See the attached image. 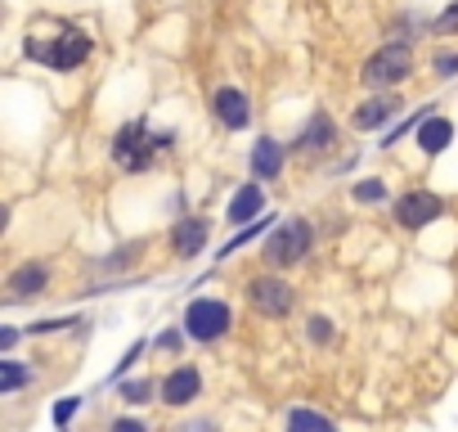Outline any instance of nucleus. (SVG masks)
<instances>
[{
  "instance_id": "f257e3e1",
  "label": "nucleus",
  "mask_w": 458,
  "mask_h": 432,
  "mask_svg": "<svg viewBox=\"0 0 458 432\" xmlns=\"http://www.w3.org/2000/svg\"><path fill=\"white\" fill-rule=\"evenodd\" d=\"M23 55H28L32 64L50 68V73H77L81 64H90V55H95V37H90L86 28L64 23V28H59L50 41L28 37V41H23Z\"/></svg>"
},
{
  "instance_id": "f03ea898",
  "label": "nucleus",
  "mask_w": 458,
  "mask_h": 432,
  "mask_svg": "<svg viewBox=\"0 0 458 432\" xmlns=\"http://www.w3.org/2000/svg\"><path fill=\"white\" fill-rule=\"evenodd\" d=\"M315 253V226L306 216H284V221L261 239V257L270 271H293Z\"/></svg>"
},
{
  "instance_id": "7ed1b4c3",
  "label": "nucleus",
  "mask_w": 458,
  "mask_h": 432,
  "mask_svg": "<svg viewBox=\"0 0 458 432\" xmlns=\"http://www.w3.org/2000/svg\"><path fill=\"white\" fill-rule=\"evenodd\" d=\"M108 153H113V162H117L126 176H144V171H153V162L162 158L153 122H148V117H131V122H122V126L113 131Z\"/></svg>"
},
{
  "instance_id": "20e7f679",
  "label": "nucleus",
  "mask_w": 458,
  "mask_h": 432,
  "mask_svg": "<svg viewBox=\"0 0 458 432\" xmlns=\"http://www.w3.org/2000/svg\"><path fill=\"white\" fill-rule=\"evenodd\" d=\"M413 68H418V59H413V46H404V41H382L364 64H360V86L364 91H400L409 77H413Z\"/></svg>"
},
{
  "instance_id": "39448f33",
  "label": "nucleus",
  "mask_w": 458,
  "mask_h": 432,
  "mask_svg": "<svg viewBox=\"0 0 458 432\" xmlns=\"http://www.w3.org/2000/svg\"><path fill=\"white\" fill-rule=\"evenodd\" d=\"M184 333L193 338V342H202V347H211V342H220V338H229V329H234V307H229L225 298H193L189 307H184Z\"/></svg>"
},
{
  "instance_id": "423d86ee",
  "label": "nucleus",
  "mask_w": 458,
  "mask_h": 432,
  "mask_svg": "<svg viewBox=\"0 0 458 432\" xmlns=\"http://www.w3.org/2000/svg\"><path fill=\"white\" fill-rule=\"evenodd\" d=\"M248 302L266 320H288L293 307H297V289L284 280V271H266V275H252L248 280Z\"/></svg>"
},
{
  "instance_id": "0eeeda50",
  "label": "nucleus",
  "mask_w": 458,
  "mask_h": 432,
  "mask_svg": "<svg viewBox=\"0 0 458 432\" xmlns=\"http://www.w3.org/2000/svg\"><path fill=\"white\" fill-rule=\"evenodd\" d=\"M449 207H445V198L436 194V189H404L395 203H391V216H395V226L400 230H427V226H436L440 216H445Z\"/></svg>"
},
{
  "instance_id": "6e6552de",
  "label": "nucleus",
  "mask_w": 458,
  "mask_h": 432,
  "mask_svg": "<svg viewBox=\"0 0 458 432\" xmlns=\"http://www.w3.org/2000/svg\"><path fill=\"white\" fill-rule=\"evenodd\" d=\"M207 108H211V117H216L229 135L248 131V126H252V117H257L252 95H248L243 86H216V91H211V99H207Z\"/></svg>"
},
{
  "instance_id": "1a4fd4ad",
  "label": "nucleus",
  "mask_w": 458,
  "mask_h": 432,
  "mask_svg": "<svg viewBox=\"0 0 458 432\" xmlns=\"http://www.w3.org/2000/svg\"><path fill=\"white\" fill-rule=\"evenodd\" d=\"M333 144H337V122H333V113L328 108H315L306 122H301V131L293 135V153L297 158H324V153H333Z\"/></svg>"
},
{
  "instance_id": "9d476101",
  "label": "nucleus",
  "mask_w": 458,
  "mask_h": 432,
  "mask_svg": "<svg viewBox=\"0 0 458 432\" xmlns=\"http://www.w3.org/2000/svg\"><path fill=\"white\" fill-rule=\"evenodd\" d=\"M395 117H404V95H400V91H377V95H369L364 104H355L351 126H355V131H386Z\"/></svg>"
},
{
  "instance_id": "9b49d317",
  "label": "nucleus",
  "mask_w": 458,
  "mask_h": 432,
  "mask_svg": "<svg viewBox=\"0 0 458 432\" xmlns=\"http://www.w3.org/2000/svg\"><path fill=\"white\" fill-rule=\"evenodd\" d=\"M207 235H211V221L207 216H198V212H189V216H175V226H171V253L175 257H184V262H193V257H202L207 253Z\"/></svg>"
},
{
  "instance_id": "f8f14e48",
  "label": "nucleus",
  "mask_w": 458,
  "mask_h": 432,
  "mask_svg": "<svg viewBox=\"0 0 458 432\" xmlns=\"http://www.w3.org/2000/svg\"><path fill=\"white\" fill-rule=\"evenodd\" d=\"M288 158H293V149H288L284 140L257 135V144H252V153H248V171H252V180H279L284 167H288Z\"/></svg>"
},
{
  "instance_id": "ddd939ff",
  "label": "nucleus",
  "mask_w": 458,
  "mask_h": 432,
  "mask_svg": "<svg viewBox=\"0 0 458 432\" xmlns=\"http://www.w3.org/2000/svg\"><path fill=\"white\" fill-rule=\"evenodd\" d=\"M198 396H202V369H198V365H175V369L157 383V401H166L171 410L193 405Z\"/></svg>"
},
{
  "instance_id": "4468645a",
  "label": "nucleus",
  "mask_w": 458,
  "mask_h": 432,
  "mask_svg": "<svg viewBox=\"0 0 458 432\" xmlns=\"http://www.w3.org/2000/svg\"><path fill=\"white\" fill-rule=\"evenodd\" d=\"M257 216H266V185L261 180H243L239 189H234V198L225 203V221L229 226H252Z\"/></svg>"
},
{
  "instance_id": "2eb2a0df",
  "label": "nucleus",
  "mask_w": 458,
  "mask_h": 432,
  "mask_svg": "<svg viewBox=\"0 0 458 432\" xmlns=\"http://www.w3.org/2000/svg\"><path fill=\"white\" fill-rule=\"evenodd\" d=\"M413 144H418V153H422V158H440V153L454 144V117H445V113H436V108H431V113L418 122Z\"/></svg>"
},
{
  "instance_id": "dca6fc26",
  "label": "nucleus",
  "mask_w": 458,
  "mask_h": 432,
  "mask_svg": "<svg viewBox=\"0 0 458 432\" xmlns=\"http://www.w3.org/2000/svg\"><path fill=\"white\" fill-rule=\"evenodd\" d=\"M5 289H10V302L41 298V293L50 289V266H46V262H23V266H14V271H10Z\"/></svg>"
},
{
  "instance_id": "f3484780",
  "label": "nucleus",
  "mask_w": 458,
  "mask_h": 432,
  "mask_svg": "<svg viewBox=\"0 0 458 432\" xmlns=\"http://www.w3.org/2000/svg\"><path fill=\"white\" fill-rule=\"evenodd\" d=\"M270 230H275V216L266 212V216H257V221H252V226H243V230H239L234 239H229V244H225L220 253H211V262H229V257H234V253H243L248 244H257V239H266Z\"/></svg>"
},
{
  "instance_id": "a211bd4d",
  "label": "nucleus",
  "mask_w": 458,
  "mask_h": 432,
  "mask_svg": "<svg viewBox=\"0 0 458 432\" xmlns=\"http://www.w3.org/2000/svg\"><path fill=\"white\" fill-rule=\"evenodd\" d=\"M284 432H342L328 414H319V410H310V405H293L288 414H284Z\"/></svg>"
},
{
  "instance_id": "6ab92c4d",
  "label": "nucleus",
  "mask_w": 458,
  "mask_h": 432,
  "mask_svg": "<svg viewBox=\"0 0 458 432\" xmlns=\"http://www.w3.org/2000/svg\"><path fill=\"white\" fill-rule=\"evenodd\" d=\"M351 198H355L360 207H377V203H386V198H391V185H386L382 176H364V180H355V185H351Z\"/></svg>"
},
{
  "instance_id": "aec40b11",
  "label": "nucleus",
  "mask_w": 458,
  "mask_h": 432,
  "mask_svg": "<svg viewBox=\"0 0 458 432\" xmlns=\"http://www.w3.org/2000/svg\"><path fill=\"white\" fill-rule=\"evenodd\" d=\"M427 28H431V23H427L422 14H400V19L391 23V37H386V41H404V46H413L418 37H427Z\"/></svg>"
},
{
  "instance_id": "412c9836",
  "label": "nucleus",
  "mask_w": 458,
  "mask_h": 432,
  "mask_svg": "<svg viewBox=\"0 0 458 432\" xmlns=\"http://www.w3.org/2000/svg\"><path fill=\"white\" fill-rule=\"evenodd\" d=\"M431 108H436V104H427V108H418V113H409V117H400L395 126H386V131H382V149H391V144H400L404 135H413V131H418V122H422V117H427Z\"/></svg>"
},
{
  "instance_id": "4be33fe9",
  "label": "nucleus",
  "mask_w": 458,
  "mask_h": 432,
  "mask_svg": "<svg viewBox=\"0 0 458 432\" xmlns=\"http://www.w3.org/2000/svg\"><path fill=\"white\" fill-rule=\"evenodd\" d=\"M117 392H122V401H126V405H148V401H153V392H157V383H153V378H122V383H117Z\"/></svg>"
},
{
  "instance_id": "5701e85b",
  "label": "nucleus",
  "mask_w": 458,
  "mask_h": 432,
  "mask_svg": "<svg viewBox=\"0 0 458 432\" xmlns=\"http://www.w3.org/2000/svg\"><path fill=\"white\" fill-rule=\"evenodd\" d=\"M28 383H32V369H28V365L0 360V396H10V392H19V387H28Z\"/></svg>"
},
{
  "instance_id": "b1692460",
  "label": "nucleus",
  "mask_w": 458,
  "mask_h": 432,
  "mask_svg": "<svg viewBox=\"0 0 458 432\" xmlns=\"http://www.w3.org/2000/svg\"><path fill=\"white\" fill-rule=\"evenodd\" d=\"M144 351H148V338H140V342H131V347H126V356L117 360V369L108 374V383H122V378H126V374L135 369V360H144Z\"/></svg>"
},
{
  "instance_id": "393cba45",
  "label": "nucleus",
  "mask_w": 458,
  "mask_h": 432,
  "mask_svg": "<svg viewBox=\"0 0 458 432\" xmlns=\"http://www.w3.org/2000/svg\"><path fill=\"white\" fill-rule=\"evenodd\" d=\"M431 32L436 37H458V0H449V5L431 19Z\"/></svg>"
},
{
  "instance_id": "a878e982",
  "label": "nucleus",
  "mask_w": 458,
  "mask_h": 432,
  "mask_svg": "<svg viewBox=\"0 0 458 432\" xmlns=\"http://www.w3.org/2000/svg\"><path fill=\"white\" fill-rule=\"evenodd\" d=\"M333 333H337V329H333V320H328V315H310V320H306V338H310L315 347H328V342H333Z\"/></svg>"
},
{
  "instance_id": "bb28decb",
  "label": "nucleus",
  "mask_w": 458,
  "mask_h": 432,
  "mask_svg": "<svg viewBox=\"0 0 458 432\" xmlns=\"http://www.w3.org/2000/svg\"><path fill=\"white\" fill-rule=\"evenodd\" d=\"M431 73H436L440 82H454V77H458V50H436V55H431Z\"/></svg>"
},
{
  "instance_id": "cd10ccee",
  "label": "nucleus",
  "mask_w": 458,
  "mask_h": 432,
  "mask_svg": "<svg viewBox=\"0 0 458 432\" xmlns=\"http://www.w3.org/2000/svg\"><path fill=\"white\" fill-rule=\"evenodd\" d=\"M184 338H189L184 329H162V333H157V351H166V356H180V351H184Z\"/></svg>"
},
{
  "instance_id": "c85d7f7f",
  "label": "nucleus",
  "mask_w": 458,
  "mask_h": 432,
  "mask_svg": "<svg viewBox=\"0 0 458 432\" xmlns=\"http://www.w3.org/2000/svg\"><path fill=\"white\" fill-rule=\"evenodd\" d=\"M77 410H81V396H64V401L55 405V423H59V428H68Z\"/></svg>"
},
{
  "instance_id": "c756f323",
  "label": "nucleus",
  "mask_w": 458,
  "mask_h": 432,
  "mask_svg": "<svg viewBox=\"0 0 458 432\" xmlns=\"http://www.w3.org/2000/svg\"><path fill=\"white\" fill-rule=\"evenodd\" d=\"M108 432H153L144 419H135V414H122V419H113L108 423Z\"/></svg>"
},
{
  "instance_id": "7c9ffc66",
  "label": "nucleus",
  "mask_w": 458,
  "mask_h": 432,
  "mask_svg": "<svg viewBox=\"0 0 458 432\" xmlns=\"http://www.w3.org/2000/svg\"><path fill=\"white\" fill-rule=\"evenodd\" d=\"M171 432H220V423H216V419H184V423H175Z\"/></svg>"
},
{
  "instance_id": "2f4dec72",
  "label": "nucleus",
  "mask_w": 458,
  "mask_h": 432,
  "mask_svg": "<svg viewBox=\"0 0 458 432\" xmlns=\"http://www.w3.org/2000/svg\"><path fill=\"white\" fill-rule=\"evenodd\" d=\"M68 324H77V320H37V324H28V333H59Z\"/></svg>"
},
{
  "instance_id": "473e14b6",
  "label": "nucleus",
  "mask_w": 458,
  "mask_h": 432,
  "mask_svg": "<svg viewBox=\"0 0 458 432\" xmlns=\"http://www.w3.org/2000/svg\"><path fill=\"white\" fill-rule=\"evenodd\" d=\"M19 338H23V333H19L14 324H0V351H14V347H19Z\"/></svg>"
},
{
  "instance_id": "72a5a7b5",
  "label": "nucleus",
  "mask_w": 458,
  "mask_h": 432,
  "mask_svg": "<svg viewBox=\"0 0 458 432\" xmlns=\"http://www.w3.org/2000/svg\"><path fill=\"white\" fill-rule=\"evenodd\" d=\"M10 216H14V212H10V203H0V235L10 230Z\"/></svg>"
},
{
  "instance_id": "f704fd0d",
  "label": "nucleus",
  "mask_w": 458,
  "mask_h": 432,
  "mask_svg": "<svg viewBox=\"0 0 458 432\" xmlns=\"http://www.w3.org/2000/svg\"><path fill=\"white\" fill-rule=\"evenodd\" d=\"M0 23H5V0H0Z\"/></svg>"
}]
</instances>
